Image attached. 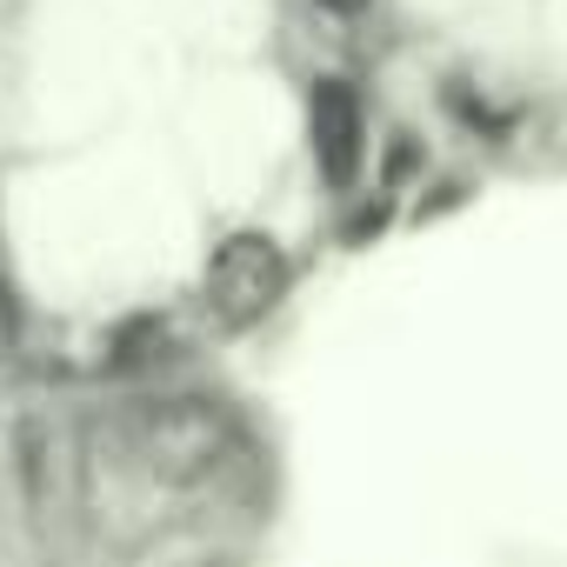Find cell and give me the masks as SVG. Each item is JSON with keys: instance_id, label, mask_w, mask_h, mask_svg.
Returning a JSON list of instances; mask_svg holds the SVG:
<instances>
[{"instance_id": "1", "label": "cell", "mask_w": 567, "mask_h": 567, "mask_svg": "<svg viewBox=\"0 0 567 567\" xmlns=\"http://www.w3.org/2000/svg\"><path fill=\"white\" fill-rule=\"evenodd\" d=\"M295 288V260L267 227H234L207 247L200 267V308L214 321V334H254Z\"/></svg>"}, {"instance_id": "2", "label": "cell", "mask_w": 567, "mask_h": 567, "mask_svg": "<svg viewBox=\"0 0 567 567\" xmlns=\"http://www.w3.org/2000/svg\"><path fill=\"white\" fill-rule=\"evenodd\" d=\"M134 454L141 467L161 481V487H200L227 467L234 454V421L220 401H200V394H174V401H154L134 427Z\"/></svg>"}, {"instance_id": "3", "label": "cell", "mask_w": 567, "mask_h": 567, "mask_svg": "<svg viewBox=\"0 0 567 567\" xmlns=\"http://www.w3.org/2000/svg\"><path fill=\"white\" fill-rule=\"evenodd\" d=\"M308 154L328 194H354L374 154V127H368V101L348 74H321L308 87Z\"/></svg>"}, {"instance_id": "4", "label": "cell", "mask_w": 567, "mask_h": 567, "mask_svg": "<svg viewBox=\"0 0 567 567\" xmlns=\"http://www.w3.org/2000/svg\"><path fill=\"white\" fill-rule=\"evenodd\" d=\"M315 8H321V14H334V21H354V14H368V8H374V0H315Z\"/></svg>"}]
</instances>
